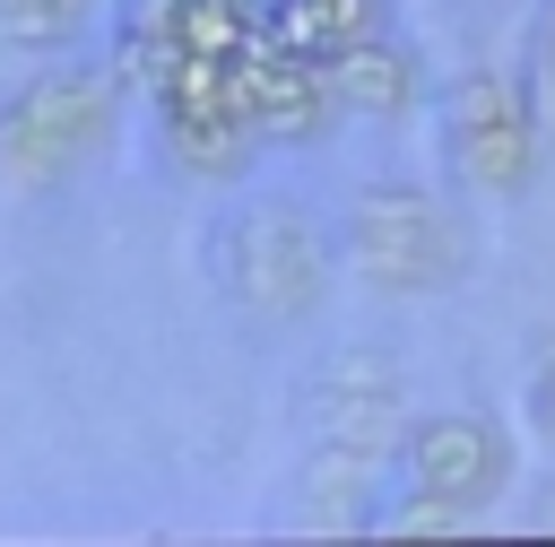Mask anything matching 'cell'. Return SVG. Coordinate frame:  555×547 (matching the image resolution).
Segmentation results:
<instances>
[{
	"label": "cell",
	"mask_w": 555,
	"mask_h": 547,
	"mask_svg": "<svg viewBox=\"0 0 555 547\" xmlns=\"http://www.w3.org/2000/svg\"><path fill=\"white\" fill-rule=\"evenodd\" d=\"M347 269L390 287V295H434L468 269V234L460 217L416 191V182H364L347 208Z\"/></svg>",
	"instance_id": "6da1fadb"
},
{
	"label": "cell",
	"mask_w": 555,
	"mask_h": 547,
	"mask_svg": "<svg viewBox=\"0 0 555 547\" xmlns=\"http://www.w3.org/2000/svg\"><path fill=\"white\" fill-rule=\"evenodd\" d=\"M321 260H330L321 234H312L295 208H269V200L217 217V234H208V269H217V287H225L251 321H295V313H312Z\"/></svg>",
	"instance_id": "7a4b0ae2"
},
{
	"label": "cell",
	"mask_w": 555,
	"mask_h": 547,
	"mask_svg": "<svg viewBox=\"0 0 555 547\" xmlns=\"http://www.w3.org/2000/svg\"><path fill=\"white\" fill-rule=\"evenodd\" d=\"M442 156L460 174V191L477 200H520L538 182V113H529V87L503 78V69H468L451 96H442Z\"/></svg>",
	"instance_id": "3957f363"
},
{
	"label": "cell",
	"mask_w": 555,
	"mask_h": 547,
	"mask_svg": "<svg viewBox=\"0 0 555 547\" xmlns=\"http://www.w3.org/2000/svg\"><path fill=\"white\" fill-rule=\"evenodd\" d=\"M113 130V78L104 69H43L0 104V174L17 182H61L87 165Z\"/></svg>",
	"instance_id": "277c9868"
},
{
	"label": "cell",
	"mask_w": 555,
	"mask_h": 547,
	"mask_svg": "<svg viewBox=\"0 0 555 547\" xmlns=\"http://www.w3.org/2000/svg\"><path fill=\"white\" fill-rule=\"evenodd\" d=\"M390 460H399V486H408V495H434V504H451V512H486V504L512 486V434H503L494 417H477V408L408 417L399 443H390Z\"/></svg>",
	"instance_id": "5b68a950"
},
{
	"label": "cell",
	"mask_w": 555,
	"mask_h": 547,
	"mask_svg": "<svg viewBox=\"0 0 555 547\" xmlns=\"http://www.w3.org/2000/svg\"><path fill=\"white\" fill-rule=\"evenodd\" d=\"M225 104L251 139H321L330 122V96H321V69L278 52V43H234L225 52Z\"/></svg>",
	"instance_id": "8992f818"
},
{
	"label": "cell",
	"mask_w": 555,
	"mask_h": 547,
	"mask_svg": "<svg viewBox=\"0 0 555 547\" xmlns=\"http://www.w3.org/2000/svg\"><path fill=\"white\" fill-rule=\"evenodd\" d=\"M312 69H321L330 113H356V122H399V113L416 104V52H408V43H390V26H373V35L338 43V52H321Z\"/></svg>",
	"instance_id": "52a82bcc"
},
{
	"label": "cell",
	"mask_w": 555,
	"mask_h": 547,
	"mask_svg": "<svg viewBox=\"0 0 555 547\" xmlns=\"http://www.w3.org/2000/svg\"><path fill=\"white\" fill-rule=\"evenodd\" d=\"M373 26H390V0H260V17H251V35L295 61H321Z\"/></svg>",
	"instance_id": "ba28073f"
},
{
	"label": "cell",
	"mask_w": 555,
	"mask_h": 547,
	"mask_svg": "<svg viewBox=\"0 0 555 547\" xmlns=\"http://www.w3.org/2000/svg\"><path fill=\"white\" fill-rule=\"evenodd\" d=\"M156 130H165V156L182 174H199V182H234L251 165V148H260L225 104H156Z\"/></svg>",
	"instance_id": "9c48e42d"
},
{
	"label": "cell",
	"mask_w": 555,
	"mask_h": 547,
	"mask_svg": "<svg viewBox=\"0 0 555 547\" xmlns=\"http://www.w3.org/2000/svg\"><path fill=\"white\" fill-rule=\"evenodd\" d=\"M87 17V0H0V35L9 43H61Z\"/></svg>",
	"instance_id": "30bf717a"
},
{
	"label": "cell",
	"mask_w": 555,
	"mask_h": 547,
	"mask_svg": "<svg viewBox=\"0 0 555 547\" xmlns=\"http://www.w3.org/2000/svg\"><path fill=\"white\" fill-rule=\"evenodd\" d=\"M520 87H529V113H538V139L555 148V0L538 9V35H529V69H520Z\"/></svg>",
	"instance_id": "8fae6325"
},
{
	"label": "cell",
	"mask_w": 555,
	"mask_h": 547,
	"mask_svg": "<svg viewBox=\"0 0 555 547\" xmlns=\"http://www.w3.org/2000/svg\"><path fill=\"white\" fill-rule=\"evenodd\" d=\"M538 434H546V443H555V382H546V391H538Z\"/></svg>",
	"instance_id": "7c38bea8"
},
{
	"label": "cell",
	"mask_w": 555,
	"mask_h": 547,
	"mask_svg": "<svg viewBox=\"0 0 555 547\" xmlns=\"http://www.w3.org/2000/svg\"><path fill=\"white\" fill-rule=\"evenodd\" d=\"M546 382H555V339H546V356H538V391H546Z\"/></svg>",
	"instance_id": "4fadbf2b"
},
{
	"label": "cell",
	"mask_w": 555,
	"mask_h": 547,
	"mask_svg": "<svg viewBox=\"0 0 555 547\" xmlns=\"http://www.w3.org/2000/svg\"><path fill=\"white\" fill-rule=\"evenodd\" d=\"M546 521H555V495H546Z\"/></svg>",
	"instance_id": "5bb4252c"
}]
</instances>
